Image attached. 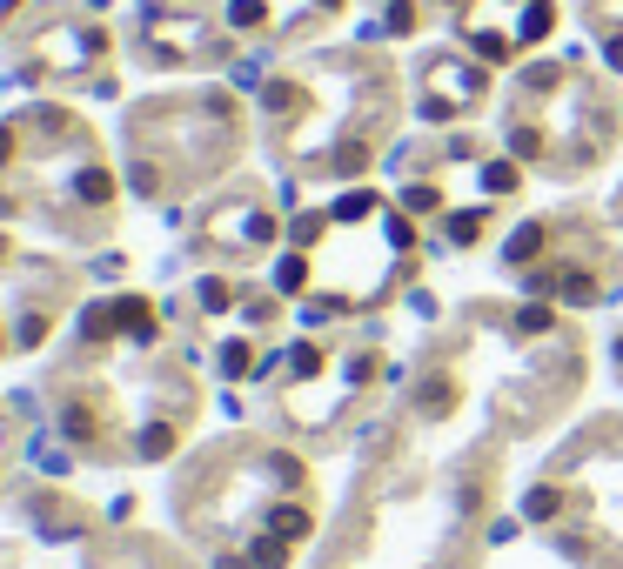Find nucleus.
Masks as SVG:
<instances>
[{"instance_id": "obj_13", "label": "nucleus", "mask_w": 623, "mask_h": 569, "mask_svg": "<svg viewBox=\"0 0 623 569\" xmlns=\"http://www.w3.org/2000/svg\"><path fill=\"white\" fill-rule=\"evenodd\" d=\"M510 141H516V154H523V161H536V154H543V134H536V128H516Z\"/></svg>"}, {"instance_id": "obj_17", "label": "nucleus", "mask_w": 623, "mask_h": 569, "mask_svg": "<svg viewBox=\"0 0 623 569\" xmlns=\"http://www.w3.org/2000/svg\"><path fill=\"white\" fill-rule=\"evenodd\" d=\"M402 201H409V208L423 215V208H436V201H443V195H436V188H429V181H423V188H409V195H402Z\"/></svg>"}, {"instance_id": "obj_2", "label": "nucleus", "mask_w": 623, "mask_h": 569, "mask_svg": "<svg viewBox=\"0 0 623 569\" xmlns=\"http://www.w3.org/2000/svg\"><path fill=\"white\" fill-rule=\"evenodd\" d=\"M543 241H550V228H543V221H523L503 255H510V262H536V255H543Z\"/></svg>"}, {"instance_id": "obj_3", "label": "nucleus", "mask_w": 623, "mask_h": 569, "mask_svg": "<svg viewBox=\"0 0 623 569\" xmlns=\"http://www.w3.org/2000/svg\"><path fill=\"white\" fill-rule=\"evenodd\" d=\"M114 322H121V329L134 335V342H148V335H155V315H148V302H114Z\"/></svg>"}, {"instance_id": "obj_8", "label": "nucleus", "mask_w": 623, "mask_h": 569, "mask_svg": "<svg viewBox=\"0 0 623 569\" xmlns=\"http://www.w3.org/2000/svg\"><path fill=\"white\" fill-rule=\"evenodd\" d=\"M248 563H255V569H282V563H289V549H282V536L268 529L262 543H255V556H248Z\"/></svg>"}, {"instance_id": "obj_6", "label": "nucleus", "mask_w": 623, "mask_h": 569, "mask_svg": "<svg viewBox=\"0 0 623 569\" xmlns=\"http://www.w3.org/2000/svg\"><path fill=\"white\" fill-rule=\"evenodd\" d=\"M516 161H490V168H483V188H490V195H516Z\"/></svg>"}, {"instance_id": "obj_15", "label": "nucleus", "mask_w": 623, "mask_h": 569, "mask_svg": "<svg viewBox=\"0 0 623 569\" xmlns=\"http://www.w3.org/2000/svg\"><path fill=\"white\" fill-rule=\"evenodd\" d=\"M228 21H235V27H255V21H262V7H255V0H235V7H228Z\"/></svg>"}, {"instance_id": "obj_4", "label": "nucleus", "mask_w": 623, "mask_h": 569, "mask_svg": "<svg viewBox=\"0 0 623 569\" xmlns=\"http://www.w3.org/2000/svg\"><path fill=\"white\" fill-rule=\"evenodd\" d=\"M268 529H275L282 543H302V536H309V509H302V503H282L275 516H268Z\"/></svg>"}, {"instance_id": "obj_20", "label": "nucleus", "mask_w": 623, "mask_h": 569, "mask_svg": "<svg viewBox=\"0 0 623 569\" xmlns=\"http://www.w3.org/2000/svg\"><path fill=\"white\" fill-rule=\"evenodd\" d=\"M0 161H7V134H0Z\"/></svg>"}, {"instance_id": "obj_14", "label": "nucleus", "mask_w": 623, "mask_h": 569, "mask_svg": "<svg viewBox=\"0 0 623 569\" xmlns=\"http://www.w3.org/2000/svg\"><path fill=\"white\" fill-rule=\"evenodd\" d=\"M423 409H429V416L449 409V382H423Z\"/></svg>"}, {"instance_id": "obj_9", "label": "nucleus", "mask_w": 623, "mask_h": 569, "mask_svg": "<svg viewBox=\"0 0 623 569\" xmlns=\"http://www.w3.org/2000/svg\"><path fill=\"white\" fill-rule=\"evenodd\" d=\"M550 21H557V14H550L543 0H530V7H523V41H543V27Z\"/></svg>"}, {"instance_id": "obj_19", "label": "nucleus", "mask_w": 623, "mask_h": 569, "mask_svg": "<svg viewBox=\"0 0 623 569\" xmlns=\"http://www.w3.org/2000/svg\"><path fill=\"white\" fill-rule=\"evenodd\" d=\"M603 61H610V67H617V74H623V34H617V41H610V47H603Z\"/></svg>"}, {"instance_id": "obj_7", "label": "nucleus", "mask_w": 623, "mask_h": 569, "mask_svg": "<svg viewBox=\"0 0 623 569\" xmlns=\"http://www.w3.org/2000/svg\"><path fill=\"white\" fill-rule=\"evenodd\" d=\"M516 329H523V335H543V329H557V308H550V302H530L523 315H516Z\"/></svg>"}, {"instance_id": "obj_18", "label": "nucleus", "mask_w": 623, "mask_h": 569, "mask_svg": "<svg viewBox=\"0 0 623 569\" xmlns=\"http://www.w3.org/2000/svg\"><path fill=\"white\" fill-rule=\"evenodd\" d=\"M389 241H396V248H409V241H416V228H409L402 215H389Z\"/></svg>"}, {"instance_id": "obj_10", "label": "nucleus", "mask_w": 623, "mask_h": 569, "mask_svg": "<svg viewBox=\"0 0 623 569\" xmlns=\"http://www.w3.org/2000/svg\"><path fill=\"white\" fill-rule=\"evenodd\" d=\"M168 449H175V429H141V456H168Z\"/></svg>"}, {"instance_id": "obj_11", "label": "nucleus", "mask_w": 623, "mask_h": 569, "mask_svg": "<svg viewBox=\"0 0 623 569\" xmlns=\"http://www.w3.org/2000/svg\"><path fill=\"white\" fill-rule=\"evenodd\" d=\"M302 275H309V268H302V255H289V262L275 268V288H282V295H295V288H302Z\"/></svg>"}, {"instance_id": "obj_1", "label": "nucleus", "mask_w": 623, "mask_h": 569, "mask_svg": "<svg viewBox=\"0 0 623 569\" xmlns=\"http://www.w3.org/2000/svg\"><path fill=\"white\" fill-rule=\"evenodd\" d=\"M557 295H563V302H570V308H590V302H597V295H603V288H597V275H590V268H563Z\"/></svg>"}, {"instance_id": "obj_12", "label": "nucleus", "mask_w": 623, "mask_h": 569, "mask_svg": "<svg viewBox=\"0 0 623 569\" xmlns=\"http://www.w3.org/2000/svg\"><path fill=\"white\" fill-rule=\"evenodd\" d=\"M483 235V215H456L449 221V241H476Z\"/></svg>"}, {"instance_id": "obj_5", "label": "nucleus", "mask_w": 623, "mask_h": 569, "mask_svg": "<svg viewBox=\"0 0 623 569\" xmlns=\"http://www.w3.org/2000/svg\"><path fill=\"white\" fill-rule=\"evenodd\" d=\"M523 516H530V523H550V516H563V489L536 482V489H530V503H523Z\"/></svg>"}, {"instance_id": "obj_16", "label": "nucleus", "mask_w": 623, "mask_h": 569, "mask_svg": "<svg viewBox=\"0 0 623 569\" xmlns=\"http://www.w3.org/2000/svg\"><path fill=\"white\" fill-rule=\"evenodd\" d=\"M389 27H396V34H409V27H416V7H409V0H396V7H389Z\"/></svg>"}]
</instances>
